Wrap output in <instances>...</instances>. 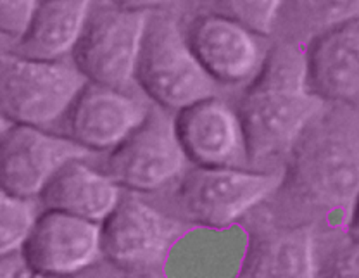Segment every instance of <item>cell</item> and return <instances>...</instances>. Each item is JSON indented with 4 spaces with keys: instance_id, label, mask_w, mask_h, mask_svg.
Masks as SVG:
<instances>
[{
    "instance_id": "6da1fadb",
    "label": "cell",
    "mask_w": 359,
    "mask_h": 278,
    "mask_svg": "<svg viewBox=\"0 0 359 278\" xmlns=\"http://www.w3.org/2000/svg\"><path fill=\"white\" fill-rule=\"evenodd\" d=\"M359 197V109L323 102L294 142L282 180L249 216L278 225H346Z\"/></svg>"
},
{
    "instance_id": "7a4b0ae2",
    "label": "cell",
    "mask_w": 359,
    "mask_h": 278,
    "mask_svg": "<svg viewBox=\"0 0 359 278\" xmlns=\"http://www.w3.org/2000/svg\"><path fill=\"white\" fill-rule=\"evenodd\" d=\"M249 149V168L282 173L289 150L325 100L309 90L304 47L271 39L263 70L233 100Z\"/></svg>"
},
{
    "instance_id": "3957f363",
    "label": "cell",
    "mask_w": 359,
    "mask_h": 278,
    "mask_svg": "<svg viewBox=\"0 0 359 278\" xmlns=\"http://www.w3.org/2000/svg\"><path fill=\"white\" fill-rule=\"evenodd\" d=\"M282 173L190 164L171 185L147 195L187 227L223 230L242 223L278 189Z\"/></svg>"
},
{
    "instance_id": "277c9868",
    "label": "cell",
    "mask_w": 359,
    "mask_h": 278,
    "mask_svg": "<svg viewBox=\"0 0 359 278\" xmlns=\"http://www.w3.org/2000/svg\"><path fill=\"white\" fill-rule=\"evenodd\" d=\"M135 81L151 102L173 114L197 100L223 93L190 51L177 11L149 14Z\"/></svg>"
},
{
    "instance_id": "5b68a950",
    "label": "cell",
    "mask_w": 359,
    "mask_h": 278,
    "mask_svg": "<svg viewBox=\"0 0 359 278\" xmlns=\"http://www.w3.org/2000/svg\"><path fill=\"white\" fill-rule=\"evenodd\" d=\"M189 230L151 197L125 190L100 223L102 263L118 275L163 277L175 244Z\"/></svg>"
},
{
    "instance_id": "8992f818",
    "label": "cell",
    "mask_w": 359,
    "mask_h": 278,
    "mask_svg": "<svg viewBox=\"0 0 359 278\" xmlns=\"http://www.w3.org/2000/svg\"><path fill=\"white\" fill-rule=\"evenodd\" d=\"M87 84L71 59L42 61L0 48V112L13 125L59 128Z\"/></svg>"
},
{
    "instance_id": "52a82bcc",
    "label": "cell",
    "mask_w": 359,
    "mask_h": 278,
    "mask_svg": "<svg viewBox=\"0 0 359 278\" xmlns=\"http://www.w3.org/2000/svg\"><path fill=\"white\" fill-rule=\"evenodd\" d=\"M149 14L95 0L71 61L90 84L142 92L135 81Z\"/></svg>"
},
{
    "instance_id": "ba28073f",
    "label": "cell",
    "mask_w": 359,
    "mask_h": 278,
    "mask_svg": "<svg viewBox=\"0 0 359 278\" xmlns=\"http://www.w3.org/2000/svg\"><path fill=\"white\" fill-rule=\"evenodd\" d=\"M97 166L130 192L151 195L166 189L190 166L175 128V114L152 104L147 118Z\"/></svg>"
},
{
    "instance_id": "9c48e42d",
    "label": "cell",
    "mask_w": 359,
    "mask_h": 278,
    "mask_svg": "<svg viewBox=\"0 0 359 278\" xmlns=\"http://www.w3.org/2000/svg\"><path fill=\"white\" fill-rule=\"evenodd\" d=\"M182 26L190 51L223 92L238 93L263 70L271 45L268 37L209 13L185 14Z\"/></svg>"
},
{
    "instance_id": "30bf717a",
    "label": "cell",
    "mask_w": 359,
    "mask_h": 278,
    "mask_svg": "<svg viewBox=\"0 0 359 278\" xmlns=\"http://www.w3.org/2000/svg\"><path fill=\"white\" fill-rule=\"evenodd\" d=\"M21 254L33 277L83 275L102 263L100 223L55 209H40Z\"/></svg>"
},
{
    "instance_id": "8fae6325",
    "label": "cell",
    "mask_w": 359,
    "mask_h": 278,
    "mask_svg": "<svg viewBox=\"0 0 359 278\" xmlns=\"http://www.w3.org/2000/svg\"><path fill=\"white\" fill-rule=\"evenodd\" d=\"M97 157L62 133L32 125H11L0 137V187L22 199H39L66 163Z\"/></svg>"
},
{
    "instance_id": "7c38bea8",
    "label": "cell",
    "mask_w": 359,
    "mask_h": 278,
    "mask_svg": "<svg viewBox=\"0 0 359 278\" xmlns=\"http://www.w3.org/2000/svg\"><path fill=\"white\" fill-rule=\"evenodd\" d=\"M152 104L142 92H125L88 81L67 109L57 130L100 156L121 144L142 125Z\"/></svg>"
},
{
    "instance_id": "4fadbf2b",
    "label": "cell",
    "mask_w": 359,
    "mask_h": 278,
    "mask_svg": "<svg viewBox=\"0 0 359 278\" xmlns=\"http://www.w3.org/2000/svg\"><path fill=\"white\" fill-rule=\"evenodd\" d=\"M175 128L190 164L249 168L245 131L235 102L223 93L175 112Z\"/></svg>"
},
{
    "instance_id": "5bb4252c",
    "label": "cell",
    "mask_w": 359,
    "mask_h": 278,
    "mask_svg": "<svg viewBox=\"0 0 359 278\" xmlns=\"http://www.w3.org/2000/svg\"><path fill=\"white\" fill-rule=\"evenodd\" d=\"M247 244L238 277H316V230L247 216Z\"/></svg>"
},
{
    "instance_id": "9a60e30c",
    "label": "cell",
    "mask_w": 359,
    "mask_h": 278,
    "mask_svg": "<svg viewBox=\"0 0 359 278\" xmlns=\"http://www.w3.org/2000/svg\"><path fill=\"white\" fill-rule=\"evenodd\" d=\"M309 90L325 102L359 109V18L304 45Z\"/></svg>"
},
{
    "instance_id": "2e32d148",
    "label": "cell",
    "mask_w": 359,
    "mask_h": 278,
    "mask_svg": "<svg viewBox=\"0 0 359 278\" xmlns=\"http://www.w3.org/2000/svg\"><path fill=\"white\" fill-rule=\"evenodd\" d=\"M95 159L76 157L66 163L36 199L40 208L102 223L119 204L125 189L100 170Z\"/></svg>"
},
{
    "instance_id": "e0dca14e",
    "label": "cell",
    "mask_w": 359,
    "mask_h": 278,
    "mask_svg": "<svg viewBox=\"0 0 359 278\" xmlns=\"http://www.w3.org/2000/svg\"><path fill=\"white\" fill-rule=\"evenodd\" d=\"M95 0H39L28 28L11 45L16 54L42 61L71 59Z\"/></svg>"
},
{
    "instance_id": "ac0fdd59",
    "label": "cell",
    "mask_w": 359,
    "mask_h": 278,
    "mask_svg": "<svg viewBox=\"0 0 359 278\" xmlns=\"http://www.w3.org/2000/svg\"><path fill=\"white\" fill-rule=\"evenodd\" d=\"M359 18V0H283L271 39L304 47L318 35Z\"/></svg>"
},
{
    "instance_id": "d6986e66",
    "label": "cell",
    "mask_w": 359,
    "mask_h": 278,
    "mask_svg": "<svg viewBox=\"0 0 359 278\" xmlns=\"http://www.w3.org/2000/svg\"><path fill=\"white\" fill-rule=\"evenodd\" d=\"M183 11L209 13L237 21L257 35L271 39L283 0H182Z\"/></svg>"
},
{
    "instance_id": "ffe728a7",
    "label": "cell",
    "mask_w": 359,
    "mask_h": 278,
    "mask_svg": "<svg viewBox=\"0 0 359 278\" xmlns=\"http://www.w3.org/2000/svg\"><path fill=\"white\" fill-rule=\"evenodd\" d=\"M316 277H359V237L346 227L316 230Z\"/></svg>"
},
{
    "instance_id": "44dd1931",
    "label": "cell",
    "mask_w": 359,
    "mask_h": 278,
    "mask_svg": "<svg viewBox=\"0 0 359 278\" xmlns=\"http://www.w3.org/2000/svg\"><path fill=\"white\" fill-rule=\"evenodd\" d=\"M40 209L35 199L18 197L0 187V258L20 253Z\"/></svg>"
},
{
    "instance_id": "7402d4cb",
    "label": "cell",
    "mask_w": 359,
    "mask_h": 278,
    "mask_svg": "<svg viewBox=\"0 0 359 278\" xmlns=\"http://www.w3.org/2000/svg\"><path fill=\"white\" fill-rule=\"evenodd\" d=\"M39 0H0V35L11 42L18 40L28 28Z\"/></svg>"
},
{
    "instance_id": "603a6c76",
    "label": "cell",
    "mask_w": 359,
    "mask_h": 278,
    "mask_svg": "<svg viewBox=\"0 0 359 278\" xmlns=\"http://www.w3.org/2000/svg\"><path fill=\"white\" fill-rule=\"evenodd\" d=\"M112 6L128 11H144V13H156V11H177L182 0H107Z\"/></svg>"
},
{
    "instance_id": "cb8c5ba5",
    "label": "cell",
    "mask_w": 359,
    "mask_h": 278,
    "mask_svg": "<svg viewBox=\"0 0 359 278\" xmlns=\"http://www.w3.org/2000/svg\"><path fill=\"white\" fill-rule=\"evenodd\" d=\"M0 277H33L20 253L0 258Z\"/></svg>"
},
{
    "instance_id": "d4e9b609",
    "label": "cell",
    "mask_w": 359,
    "mask_h": 278,
    "mask_svg": "<svg viewBox=\"0 0 359 278\" xmlns=\"http://www.w3.org/2000/svg\"><path fill=\"white\" fill-rule=\"evenodd\" d=\"M344 227H346V230L353 237H359V197Z\"/></svg>"
},
{
    "instance_id": "484cf974",
    "label": "cell",
    "mask_w": 359,
    "mask_h": 278,
    "mask_svg": "<svg viewBox=\"0 0 359 278\" xmlns=\"http://www.w3.org/2000/svg\"><path fill=\"white\" fill-rule=\"evenodd\" d=\"M11 125H13V123H11L9 119H7L6 116H4L2 112H0V137H2V135H4V131H6L7 128H9Z\"/></svg>"
},
{
    "instance_id": "4316f807",
    "label": "cell",
    "mask_w": 359,
    "mask_h": 278,
    "mask_svg": "<svg viewBox=\"0 0 359 278\" xmlns=\"http://www.w3.org/2000/svg\"><path fill=\"white\" fill-rule=\"evenodd\" d=\"M2 40H9V39H6V37L0 35V48H9V47H2Z\"/></svg>"
}]
</instances>
